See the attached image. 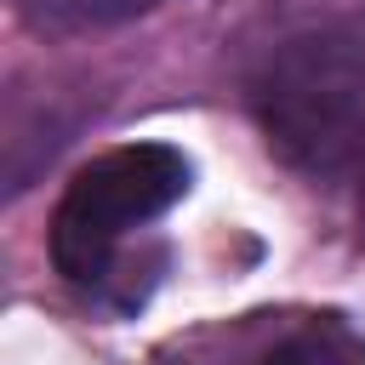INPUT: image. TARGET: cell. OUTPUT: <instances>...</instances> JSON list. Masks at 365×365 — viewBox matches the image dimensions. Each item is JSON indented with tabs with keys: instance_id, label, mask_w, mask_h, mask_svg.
Instances as JSON below:
<instances>
[{
	"instance_id": "obj_3",
	"label": "cell",
	"mask_w": 365,
	"mask_h": 365,
	"mask_svg": "<svg viewBox=\"0 0 365 365\" xmlns=\"http://www.w3.org/2000/svg\"><path fill=\"white\" fill-rule=\"evenodd\" d=\"M257 365H365V336H354L342 319H308L285 342H274Z\"/></svg>"
},
{
	"instance_id": "obj_5",
	"label": "cell",
	"mask_w": 365,
	"mask_h": 365,
	"mask_svg": "<svg viewBox=\"0 0 365 365\" xmlns=\"http://www.w3.org/2000/svg\"><path fill=\"white\" fill-rule=\"evenodd\" d=\"M354 194H359V228H365V188H354Z\"/></svg>"
},
{
	"instance_id": "obj_1",
	"label": "cell",
	"mask_w": 365,
	"mask_h": 365,
	"mask_svg": "<svg viewBox=\"0 0 365 365\" xmlns=\"http://www.w3.org/2000/svg\"><path fill=\"white\" fill-rule=\"evenodd\" d=\"M251 103L285 165L365 188V11L279 40L251 80Z\"/></svg>"
},
{
	"instance_id": "obj_2",
	"label": "cell",
	"mask_w": 365,
	"mask_h": 365,
	"mask_svg": "<svg viewBox=\"0 0 365 365\" xmlns=\"http://www.w3.org/2000/svg\"><path fill=\"white\" fill-rule=\"evenodd\" d=\"M188 160L171 143H125L97 154L51 217V262L74 285H103L125 234L154 222L188 194Z\"/></svg>"
},
{
	"instance_id": "obj_4",
	"label": "cell",
	"mask_w": 365,
	"mask_h": 365,
	"mask_svg": "<svg viewBox=\"0 0 365 365\" xmlns=\"http://www.w3.org/2000/svg\"><path fill=\"white\" fill-rule=\"evenodd\" d=\"M23 17L34 29H51V34H86V29H114L125 17H143L165 0H17Z\"/></svg>"
}]
</instances>
